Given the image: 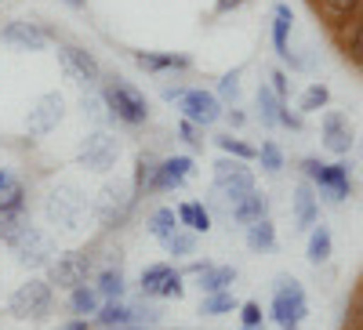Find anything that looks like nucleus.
<instances>
[{"label": "nucleus", "mask_w": 363, "mask_h": 330, "mask_svg": "<svg viewBox=\"0 0 363 330\" xmlns=\"http://www.w3.org/2000/svg\"><path fill=\"white\" fill-rule=\"evenodd\" d=\"M301 174L316 182V189L330 200V203H342L345 196H352V178H349V164H320L316 157L301 160Z\"/></svg>", "instance_id": "2"}, {"label": "nucleus", "mask_w": 363, "mask_h": 330, "mask_svg": "<svg viewBox=\"0 0 363 330\" xmlns=\"http://www.w3.org/2000/svg\"><path fill=\"white\" fill-rule=\"evenodd\" d=\"M280 109H284V98L269 84H258V116L265 127H280Z\"/></svg>", "instance_id": "21"}, {"label": "nucleus", "mask_w": 363, "mask_h": 330, "mask_svg": "<svg viewBox=\"0 0 363 330\" xmlns=\"http://www.w3.org/2000/svg\"><path fill=\"white\" fill-rule=\"evenodd\" d=\"M174 273H178V268H171L167 261H160V265H149L145 273H142V294H145V297H160L164 283H167Z\"/></svg>", "instance_id": "26"}, {"label": "nucleus", "mask_w": 363, "mask_h": 330, "mask_svg": "<svg viewBox=\"0 0 363 330\" xmlns=\"http://www.w3.org/2000/svg\"><path fill=\"white\" fill-rule=\"evenodd\" d=\"M327 102H330L327 87H323V84H309L306 95H301V102H298V109H301V113H316V109H323Z\"/></svg>", "instance_id": "36"}, {"label": "nucleus", "mask_w": 363, "mask_h": 330, "mask_svg": "<svg viewBox=\"0 0 363 330\" xmlns=\"http://www.w3.org/2000/svg\"><path fill=\"white\" fill-rule=\"evenodd\" d=\"M189 174H193L189 157H167V160H160V167H157V174H153V182H149L145 193H174V189L186 186Z\"/></svg>", "instance_id": "14"}, {"label": "nucleus", "mask_w": 363, "mask_h": 330, "mask_svg": "<svg viewBox=\"0 0 363 330\" xmlns=\"http://www.w3.org/2000/svg\"><path fill=\"white\" fill-rule=\"evenodd\" d=\"M178 109H182V116H186L189 124H196V127H215L218 120H222V102H218V95L203 91V87H193V91H186V98L178 102Z\"/></svg>", "instance_id": "11"}, {"label": "nucleus", "mask_w": 363, "mask_h": 330, "mask_svg": "<svg viewBox=\"0 0 363 330\" xmlns=\"http://www.w3.org/2000/svg\"><path fill=\"white\" fill-rule=\"evenodd\" d=\"M280 127H291V131H301V113H291L287 106L280 109Z\"/></svg>", "instance_id": "45"}, {"label": "nucleus", "mask_w": 363, "mask_h": 330, "mask_svg": "<svg viewBox=\"0 0 363 330\" xmlns=\"http://www.w3.org/2000/svg\"><path fill=\"white\" fill-rule=\"evenodd\" d=\"M218 149H222L225 157H233V160H258V149L247 145V142H240V138H233V135H222L218 138Z\"/></svg>", "instance_id": "34"}, {"label": "nucleus", "mask_w": 363, "mask_h": 330, "mask_svg": "<svg viewBox=\"0 0 363 330\" xmlns=\"http://www.w3.org/2000/svg\"><path fill=\"white\" fill-rule=\"evenodd\" d=\"M186 91H189V87L174 84V87H164V98H167V102H182V98H186Z\"/></svg>", "instance_id": "46"}, {"label": "nucleus", "mask_w": 363, "mask_h": 330, "mask_svg": "<svg viewBox=\"0 0 363 330\" xmlns=\"http://www.w3.org/2000/svg\"><path fill=\"white\" fill-rule=\"evenodd\" d=\"M240 319H244V330H265V316L258 302H244L240 305Z\"/></svg>", "instance_id": "40"}, {"label": "nucleus", "mask_w": 363, "mask_h": 330, "mask_svg": "<svg viewBox=\"0 0 363 330\" xmlns=\"http://www.w3.org/2000/svg\"><path fill=\"white\" fill-rule=\"evenodd\" d=\"M244 164H247V160H233V157H225V160L215 164V193H218V200H225L229 207L240 203V200L255 189V174H251V167H244Z\"/></svg>", "instance_id": "4"}, {"label": "nucleus", "mask_w": 363, "mask_h": 330, "mask_svg": "<svg viewBox=\"0 0 363 330\" xmlns=\"http://www.w3.org/2000/svg\"><path fill=\"white\" fill-rule=\"evenodd\" d=\"M51 37H55V33H51L48 25H40V22H29V18L8 22L4 29H0V40L11 44V47H18V51H44Z\"/></svg>", "instance_id": "12"}, {"label": "nucleus", "mask_w": 363, "mask_h": 330, "mask_svg": "<svg viewBox=\"0 0 363 330\" xmlns=\"http://www.w3.org/2000/svg\"><path fill=\"white\" fill-rule=\"evenodd\" d=\"M58 62H62L66 76H69L73 84H80V87H95V84L102 80L99 58L91 55V51H84V47H73V44L58 47Z\"/></svg>", "instance_id": "10"}, {"label": "nucleus", "mask_w": 363, "mask_h": 330, "mask_svg": "<svg viewBox=\"0 0 363 330\" xmlns=\"http://www.w3.org/2000/svg\"><path fill=\"white\" fill-rule=\"evenodd\" d=\"M178 222L186 225L189 232H207V229H211V211H207L203 203L189 200V203H182V207H178Z\"/></svg>", "instance_id": "25"}, {"label": "nucleus", "mask_w": 363, "mask_h": 330, "mask_svg": "<svg viewBox=\"0 0 363 330\" xmlns=\"http://www.w3.org/2000/svg\"><path fill=\"white\" fill-rule=\"evenodd\" d=\"M330 251H335V236H330V229L327 225H313L309 229V251H306V258L313 265H323L330 258Z\"/></svg>", "instance_id": "23"}, {"label": "nucleus", "mask_w": 363, "mask_h": 330, "mask_svg": "<svg viewBox=\"0 0 363 330\" xmlns=\"http://www.w3.org/2000/svg\"><path fill=\"white\" fill-rule=\"evenodd\" d=\"M102 102L109 109V120H120L128 127H142L149 120V102L135 84H128L124 76H109L102 84Z\"/></svg>", "instance_id": "1"}, {"label": "nucleus", "mask_w": 363, "mask_h": 330, "mask_svg": "<svg viewBox=\"0 0 363 330\" xmlns=\"http://www.w3.org/2000/svg\"><path fill=\"white\" fill-rule=\"evenodd\" d=\"M233 218H236L240 225H251V222L269 218V196H265V193H258V189H251L240 203H233Z\"/></svg>", "instance_id": "20"}, {"label": "nucleus", "mask_w": 363, "mask_h": 330, "mask_svg": "<svg viewBox=\"0 0 363 330\" xmlns=\"http://www.w3.org/2000/svg\"><path fill=\"white\" fill-rule=\"evenodd\" d=\"M291 25H294V15H291L287 4L272 8V47H277V55L284 58V62H291V69H301L306 62L291 51Z\"/></svg>", "instance_id": "15"}, {"label": "nucleus", "mask_w": 363, "mask_h": 330, "mask_svg": "<svg viewBox=\"0 0 363 330\" xmlns=\"http://www.w3.org/2000/svg\"><path fill=\"white\" fill-rule=\"evenodd\" d=\"M323 145L330 149L335 157H345L352 149V124L345 113H323Z\"/></svg>", "instance_id": "16"}, {"label": "nucleus", "mask_w": 363, "mask_h": 330, "mask_svg": "<svg viewBox=\"0 0 363 330\" xmlns=\"http://www.w3.org/2000/svg\"><path fill=\"white\" fill-rule=\"evenodd\" d=\"M164 247H167V254H174V258H189V254L196 251V232L178 229L174 236H167V239H164Z\"/></svg>", "instance_id": "33"}, {"label": "nucleus", "mask_w": 363, "mask_h": 330, "mask_svg": "<svg viewBox=\"0 0 363 330\" xmlns=\"http://www.w3.org/2000/svg\"><path fill=\"white\" fill-rule=\"evenodd\" d=\"M182 229V222H178V211H171V207H160V211H153V218H149V236H157L160 244L167 236H174Z\"/></svg>", "instance_id": "28"}, {"label": "nucleus", "mask_w": 363, "mask_h": 330, "mask_svg": "<svg viewBox=\"0 0 363 330\" xmlns=\"http://www.w3.org/2000/svg\"><path fill=\"white\" fill-rule=\"evenodd\" d=\"M66 4H69V8H84V4H87V0H66Z\"/></svg>", "instance_id": "51"}, {"label": "nucleus", "mask_w": 363, "mask_h": 330, "mask_svg": "<svg viewBox=\"0 0 363 330\" xmlns=\"http://www.w3.org/2000/svg\"><path fill=\"white\" fill-rule=\"evenodd\" d=\"M18 182H15V174L11 171H0V196H4V193H11Z\"/></svg>", "instance_id": "47"}, {"label": "nucleus", "mask_w": 363, "mask_h": 330, "mask_svg": "<svg viewBox=\"0 0 363 330\" xmlns=\"http://www.w3.org/2000/svg\"><path fill=\"white\" fill-rule=\"evenodd\" d=\"M22 211H26V189L22 186H15L11 193L0 196V222H18Z\"/></svg>", "instance_id": "31"}, {"label": "nucleus", "mask_w": 363, "mask_h": 330, "mask_svg": "<svg viewBox=\"0 0 363 330\" xmlns=\"http://www.w3.org/2000/svg\"><path fill=\"white\" fill-rule=\"evenodd\" d=\"M182 294H186V283H182V273H174L167 283H164V290H160V297H174V302H178V297Z\"/></svg>", "instance_id": "43"}, {"label": "nucleus", "mask_w": 363, "mask_h": 330, "mask_svg": "<svg viewBox=\"0 0 363 330\" xmlns=\"http://www.w3.org/2000/svg\"><path fill=\"white\" fill-rule=\"evenodd\" d=\"M258 160H262V167H265L269 174H280V171H284V153H280V145H277V142H262Z\"/></svg>", "instance_id": "38"}, {"label": "nucleus", "mask_w": 363, "mask_h": 330, "mask_svg": "<svg viewBox=\"0 0 363 330\" xmlns=\"http://www.w3.org/2000/svg\"><path fill=\"white\" fill-rule=\"evenodd\" d=\"M62 120V95H44L37 109H29V135H48Z\"/></svg>", "instance_id": "19"}, {"label": "nucleus", "mask_w": 363, "mask_h": 330, "mask_svg": "<svg viewBox=\"0 0 363 330\" xmlns=\"http://www.w3.org/2000/svg\"><path fill=\"white\" fill-rule=\"evenodd\" d=\"M135 66L145 73H174V69H189V55H174V51H135Z\"/></svg>", "instance_id": "17"}, {"label": "nucleus", "mask_w": 363, "mask_h": 330, "mask_svg": "<svg viewBox=\"0 0 363 330\" xmlns=\"http://www.w3.org/2000/svg\"><path fill=\"white\" fill-rule=\"evenodd\" d=\"M229 124H233V127H244V124H247V116L240 113V109H229Z\"/></svg>", "instance_id": "49"}, {"label": "nucleus", "mask_w": 363, "mask_h": 330, "mask_svg": "<svg viewBox=\"0 0 363 330\" xmlns=\"http://www.w3.org/2000/svg\"><path fill=\"white\" fill-rule=\"evenodd\" d=\"M240 4H244V0H215V11H218V15H229V11H236Z\"/></svg>", "instance_id": "48"}, {"label": "nucleus", "mask_w": 363, "mask_h": 330, "mask_svg": "<svg viewBox=\"0 0 363 330\" xmlns=\"http://www.w3.org/2000/svg\"><path fill=\"white\" fill-rule=\"evenodd\" d=\"M135 186H106L102 193H99V200H95V218L106 225V229H120L128 222V215H131V207H135Z\"/></svg>", "instance_id": "6"}, {"label": "nucleus", "mask_w": 363, "mask_h": 330, "mask_svg": "<svg viewBox=\"0 0 363 330\" xmlns=\"http://www.w3.org/2000/svg\"><path fill=\"white\" fill-rule=\"evenodd\" d=\"M51 302H55V287L48 280H29L11 294L8 309L15 319H44L51 312Z\"/></svg>", "instance_id": "5"}, {"label": "nucleus", "mask_w": 363, "mask_h": 330, "mask_svg": "<svg viewBox=\"0 0 363 330\" xmlns=\"http://www.w3.org/2000/svg\"><path fill=\"white\" fill-rule=\"evenodd\" d=\"M323 11L335 18V22H349V18H359L363 11V0H320Z\"/></svg>", "instance_id": "32"}, {"label": "nucleus", "mask_w": 363, "mask_h": 330, "mask_svg": "<svg viewBox=\"0 0 363 330\" xmlns=\"http://www.w3.org/2000/svg\"><path fill=\"white\" fill-rule=\"evenodd\" d=\"M291 203H294V222H298V229H313L316 218H320V196H316V189H313L309 182H298Z\"/></svg>", "instance_id": "18"}, {"label": "nucleus", "mask_w": 363, "mask_h": 330, "mask_svg": "<svg viewBox=\"0 0 363 330\" xmlns=\"http://www.w3.org/2000/svg\"><path fill=\"white\" fill-rule=\"evenodd\" d=\"M269 87L277 91L280 98H287L291 95V80H287V73L284 69H269Z\"/></svg>", "instance_id": "42"}, {"label": "nucleus", "mask_w": 363, "mask_h": 330, "mask_svg": "<svg viewBox=\"0 0 363 330\" xmlns=\"http://www.w3.org/2000/svg\"><path fill=\"white\" fill-rule=\"evenodd\" d=\"M178 135H182V142H186V145H193V149H200V135H196V124H189V120H182V124H178Z\"/></svg>", "instance_id": "44"}, {"label": "nucleus", "mask_w": 363, "mask_h": 330, "mask_svg": "<svg viewBox=\"0 0 363 330\" xmlns=\"http://www.w3.org/2000/svg\"><path fill=\"white\" fill-rule=\"evenodd\" d=\"M87 211V200L77 193V189H55L44 203V215L51 225H62V229H77L80 218Z\"/></svg>", "instance_id": "9"}, {"label": "nucleus", "mask_w": 363, "mask_h": 330, "mask_svg": "<svg viewBox=\"0 0 363 330\" xmlns=\"http://www.w3.org/2000/svg\"><path fill=\"white\" fill-rule=\"evenodd\" d=\"M306 316H309V297H306V290H301V283L291 280V276H280L277 287H272V319H277L284 330H291Z\"/></svg>", "instance_id": "3"}, {"label": "nucleus", "mask_w": 363, "mask_h": 330, "mask_svg": "<svg viewBox=\"0 0 363 330\" xmlns=\"http://www.w3.org/2000/svg\"><path fill=\"white\" fill-rule=\"evenodd\" d=\"M247 247H251V251H258V254L277 251V225H272L269 218L251 222V225H247Z\"/></svg>", "instance_id": "24"}, {"label": "nucleus", "mask_w": 363, "mask_h": 330, "mask_svg": "<svg viewBox=\"0 0 363 330\" xmlns=\"http://www.w3.org/2000/svg\"><path fill=\"white\" fill-rule=\"evenodd\" d=\"M236 309V297L229 294V290H222V294H207L203 297V305H200V312H207V316H225V312H233Z\"/></svg>", "instance_id": "37"}, {"label": "nucleus", "mask_w": 363, "mask_h": 330, "mask_svg": "<svg viewBox=\"0 0 363 330\" xmlns=\"http://www.w3.org/2000/svg\"><path fill=\"white\" fill-rule=\"evenodd\" d=\"M120 157V142L106 131H95V135H87L84 145H80V164L91 167V171H109Z\"/></svg>", "instance_id": "13"}, {"label": "nucleus", "mask_w": 363, "mask_h": 330, "mask_svg": "<svg viewBox=\"0 0 363 330\" xmlns=\"http://www.w3.org/2000/svg\"><path fill=\"white\" fill-rule=\"evenodd\" d=\"M236 283V268L233 265H211L207 273H200V287L203 294H222Z\"/></svg>", "instance_id": "22"}, {"label": "nucleus", "mask_w": 363, "mask_h": 330, "mask_svg": "<svg viewBox=\"0 0 363 330\" xmlns=\"http://www.w3.org/2000/svg\"><path fill=\"white\" fill-rule=\"evenodd\" d=\"M91 268H95V258H91V254H84V251L62 254L58 261H51V280L48 283L58 287V290H77V287L87 283Z\"/></svg>", "instance_id": "8"}, {"label": "nucleus", "mask_w": 363, "mask_h": 330, "mask_svg": "<svg viewBox=\"0 0 363 330\" xmlns=\"http://www.w3.org/2000/svg\"><path fill=\"white\" fill-rule=\"evenodd\" d=\"M222 98L233 102V106H236V98H240V73H236V69L218 80V102H222Z\"/></svg>", "instance_id": "41"}, {"label": "nucleus", "mask_w": 363, "mask_h": 330, "mask_svg": "<svg viewBox=\"0 0 363 330\" xmlns=\"http://www.w3.org/2000/svg\"><path fill=\"white\" fill-rule=\"evenodd\" d=\"M8 247L18 254V261H22V265H33V268H37V265H48V261H51V254H55V251H51L48 232H40L37 225H22V229L8 239Z\"/></svg>", "instance_id": "7"}, {"label": "nucleus", "mask_w": 363, "mask_h": 330, "mask_svg": "<svg viewBox=\"0 0 363 330\" xmlns=\"http://www.w3.org/2000/svg\"><path fill=\"white\" fill-rule=\"evenodd\" d=\"M95 290H99L102 297H109V302H120V297H124L128 283H124V273H120V265H116V268H102Z\"/></svg>", "instance_id": "27"}, {"label": "nucleus", "mask_w": 363, "mask_h": 330, "mask_svg": "<svg viewBox=\"0 0 363 330\" xmlns=\"http://www.w3.org/2000/svg\"><path fill=\"white\" fill-rule=\"evenodd\" d=\"M345 55H349V62H352V66L363 73V18H359V22H352V29H349Z\"/></svg>", "instance_id": "35"}, {"label": "nucleus", "mask_w": 363, "mask_h": 330, "mask_svg": "<svg viewBox=\"0 0 363 330\" xmlns=\"http://www.w3.org/2000/svg\"><path fill=\"white\" fill-rule=\"evenodd\" d=\"M99 297H102V294H99L95 287H87V283H84V287L69 290V309H73L77 316H95V312L102 309V305H99Z\"/></svg>", "instance_id": "30"}, {"label": "nucleus", "mask_w": 363, "mask_h": 330, "mask_svg": "<svg viewBox=\"0 0 363 330\" xmlns=\"http://www.w3.org/2000/svg\"><path fill=\"white\" fill-rule=\"evenodd\" d=\"M135 319V309H128L124 302H106L99 312H95V323L99 326H128Z\"/></svg>", "instance_id": "29"}, {"label": "nucleus", "mask_w": 363, "mask_h": 330, "mask_svg": "<svg viewBox=\"0 0 363 330\" xmlns=\"http://www.w3.org/2000/svg\"><path fill=\"white\" fill-rule=\"evenodd\" d=\"M157 167H160V160H157L153 153H142V157H138V171H135V189H149Z\"/></svg>", "instance_id": "39"}, {"label": "nucleus", "mask_w": 363, "mask_h": 330, "mask_svg": "<svg viewBox=\"0 0 363 330\" xmlns=\"http://www.w3.org/2000/svg\"><path fill=\"white\" fill-rule=\"evenodd\" d=\"M66 330H95L87 323V316H80V319H73V323H66Z\"/></svg>", "instance_id": "50"}]
</instances>
